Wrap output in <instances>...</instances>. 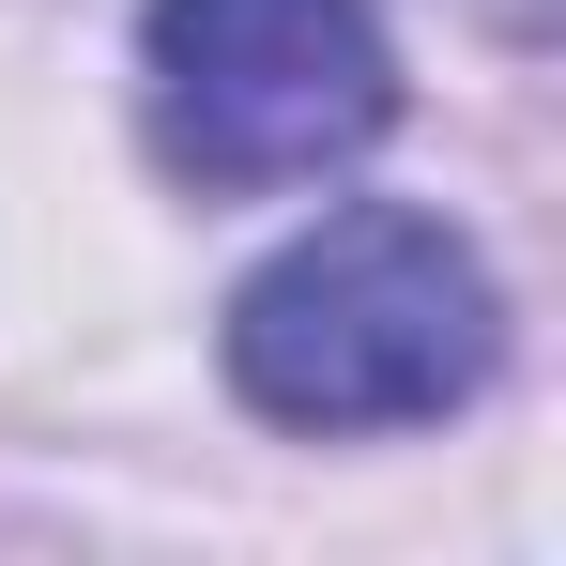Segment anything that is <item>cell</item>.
<instances>
[{"mask_svg": "<svg viewBox=\"0 0 566 566\" xmlns=\"http://www.w3.org/2000/svg\"><path fill=\"white\" fill-rule=\"evenodd\" d=\"M138 107L199 199H276L353 169L398 123V46H382V0H154Z\"/></svg>", "mask_w": 566, "mask_h": 566, "instance_id": "obj_2", "label": "cell"}, {"mask_svg": "<svg viewBox=\"0 0 566 566\" xmlns=\"http://www.w3.org/2000/svg\"><path fill=\"white\" fill-rule=\"evenodd\" d=\"M490 368H505V291L413 199H353L230 291V382L276 429H429Z\"/></svg>", "mask_w": 566, "mask_h": 566, "instance_id": "obj_1", "label": "cell"}]
</instances>
